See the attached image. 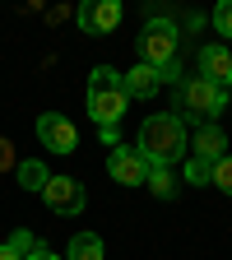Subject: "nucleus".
<instances>
[{
	"label": "nucleus",
	"instance_id": "4be33fe9",
	"mask_svg": "<svg viewBox=\"0 0 232 260\" xmlns=\"http://www.w3.org/2000/svg\"><path fill=\"white\" fill-rule=\"evenodd\" d=\"M0 260H23V255H19V251H14L10 242H0Z\"/></svg>",
	"mask_w": 232,
	"mask_h": 260
},
{
	"label": "nucleus",
	"instance_id": "412c9836",
	"mask_svg": "<svg viewBox=\"0 0 232 260\" xmlns=\"http://www.w3.org/2000/svg\"><path fill=\"white\" fill-rule=\"evenodd\" d=\"M103 144H107V149H121V135H116V125H103Z\"/></svg>",
	"mask_w": 232,
	"mask_h": 260
},
{
	"label": "nucleus",
	"instance_id": "f8f14e48",
	"mask_svg": "<svg viewBox=\"0 0 232 260\" xmlns=\"http://www.w3.org/2000/svg\"><path fill=\"white\" fill-rule=\"evenodd\" d=\"M65 260H103V237H97V233H75Z\"/></svg>",
	"mask_w": 232,
	"mask_h": 260
},
{
	"label": "nucleus",
	"instance_id": "a211bd4d",
	"mask_svg": "<svg viewBox=\"0 0 232 260\" xmlns=\"http://www.w3.org/2000/svg\"><path fill=\"white\" fill-rule=\"evenodd\" d=\"M23 260H60V255H56V251H51L47 242H38V246H32V251H28Z\"/></svg>",
	"mask_w": 232,
	"mask_h": 260
},
{
	"label": "nucleus",
	"instance_id": "6ab92c4d",
	"mask_svg": "<svg viewBox=\"0 0 232 260\" xmlns=\"http://www.w3.org/2000/svg\"><path fill=\"white\" fill-rule=\"evenodd\" d=\"M5 168H19V162H14V144L0 140V172H5Z\"/></svg>",
	"mask_w": 232,
	"mask_h": 260
},
{
	"label": "nucleus",
	"instance_id": "6e6552de",
	"mask_svg": "<svg viewBox=\"0 0 232 260\" xmlns=\"http://www.w3.org/2000/svg\"><path fill=\"white\" fill-rule=\"evenodd\" d=\"M107 172H112V181H121V186H144L149 181V162L140 158V149H112L107 153Z\"/></svg>",
	"mask_w": 232,
	"mask_h": 260
},
{
	"label": "nucleus",
	"instance_id": "4468645a",
	"mask_svg": "<svg viewBox=\"0 0 232 260\" xmlns=\"http://www.w3.org/2000/svg\"><path fill=\"white\" fill-rule=\"evenodd\" d=\"M149 190L158 195V200H172V195H177V181H172V172H168V168H149Z\"/></svg>",
	"mask_w": 232,
	"mask_h": 260
},
{
	"label": "nucleus",
	"instance_id": "39448f33",
	"mask_svg": "<svg viewBox=\"0 0 232 260\" xmlns=\"http://www.w3.org/2000/svg\"><path fill=\"white\" fill-rule=\"evenodd\" d=\"M42 200H47V209H51V214L75 218V214H84L88 195H84V186H79L75 177H51V181H47V190H42Z\"/></svg>",
	"mask_w": 232,
	"mask_h": 260
},
{
	"label": "nucleus",
	"instance_id": "20e7f679",
	"mask_svg": "<svg viewBox=\"0 0 232 260\" xmlns=\"http://www.w3.org/2000/svg\"><path fill=\"white\" fill-rule=\"evenodd\" d=\"M140 65H149V70H168V65H177V51H181V32L172 19H149L140 28Z\"/></svg>",
	"mask_w": 232,
	"mask_h": 260
},
{
	"label": "nucleus",
	"instance_id": "dca6fc26",
	"mask_svg": "<svg viewBox=\"0 0 232 260\" xmlns=\"http://www.w3.org/2000/svg\"><path fill=\"white\" fill-rule=\"evenodd\" d=\"M209 181H214L223 195H232V153H223V158L214 162V177H209Z\"/></svg>",
	"mask_w": 232,
	"mask_h": 260
},
{
	"label": "nucleus",
	"instance_id": "9d476101",
	"mask_svg": "<svg viewBox=\"0 0 232 260\" xmlns=\"http://www.w3.org/2000/svg\"><path fill=\"white\" fill-rule=\"evenodd\" d=\"M223 149H227L223 125H200V130H195V140H190V158H205V162H218Z\"/></svg>",
	"mask_w": 232,
	"mask_h": 260
},
{
	"label": "nucleus",
	"instance_id": "7ed1b4c3",
	"mask_svg": "<svg viewBox=\"0 0 232 260\" xmlns=\"http://www.w3.org/2000/svg\"><path fill=\"white\" fill-rule=\"evenodd\" d=\"M223 107H227V88H218V84H209V79H200V75L177 84V112H186V121L214 125V121L223 116Z\"/></svg>",
	"mask_w": 232,
	"mask_h": 260
},
{
	"label": "nucleus",
	"instance_id": "f257e3e1",
	"mask_svg": "<svg viewBox=\"0 0 232 260\" xmlns=\"http://www.w3.org/2000/svg\"><path fill=\"white\" fill-rule=\"evenodd\" d=\"M140 158L149 168H172V162L186 158V121L177 112H158L140 125Z\"/></svg>",
	"mask_w": 232,
	"mask_h": 260
},
{
	"label": "nucleus",
	"instance_id": "aec40b11",
	"mask_svg": "<svg viewBox=\"0 0 232 260\" xmlns=\"http://www.w3.org/2000/svg\"><path fill=\"white\" fill-rule=\"evenodd\" d=\"M10 246H14V251H19V255H28V251H32V246H38V242H32V237H28V233H14V237H10Z\"/></svg>",
	"mask_w": 232,
	"mask_h": 260
},
{
	"label": "nucleus",
	"instance_id": "f03ea898",
	"mask_svg": "<svg viewBox=\"0 0 232 260\" xmlns=\"http://www.w3.org/2000/svg\"><path fill=\"white\" fill-rule=\"evenodd\" d=\"M130 107V98L121 88V70H112V65H93L88 75V112L97 125H116Z\"/></svg>",
	"mask_w": 232,
	"mask_h": 260
},
{
	"label": "nucleus",
	"instance_id": "0eeeda50",
	"mask_svg": "<svg viewBox=\"0 0 232 260\" xmlns=\"http://www.w3.org/2000/svg\"><path fill=\"white\" fill-rule=\"evenodd\" d=\"M75 23L84 32H93V38H103V32H112L121 23V0H84L75 10Z\"/></svg>",
	"mask_w": 232,
	"mask_h": 260
},
{
	"label": "nucleus",
	"instance_id": "9b49d317",
	"mask_svg": "<svg viewBox=\"0 0 232 260\" xmlns=\"http://www.w3.org/2000/svg\"><path fill=\"white\" fill-rule=\"evenodd\" d=\"M121 88H125V98H153L162 84H158V70H149V65H135V70H125V75H121Z\"/></svg>",
	"mask_w": 232,
	"mask_h": 260
},
{
	"label": "nucleus",
	"instance_id": "ddd939ff",
	"mask_svg": "<svg viewBox=\"0 0 232 260\" xmlns=\"http://www.w3.org/2000/svg\"><path fill=\"white\" fill-rule=\"evenodd\" d=\"M14 177H19V186H23V190H47V181H51V172L42 168L38 158H23L19 168H14Z\"/></svg>",
	"mask_w": 232,
	"mask_h": 260
},
{
	"label": "nucleus",
	"instance_id": "423d86ee",
	"mask_svg": "<svg viewBox=\"0 0 232 260\" xmlns=\"http://www.w3.org/2000/svg\"><path fill=\"white\" fill-rule=\"evenodd\" d=\"M38 140H42V149H51V153H75V149H79V130L65 121L60 112H42V116H38Z\"/></svg>",
	"mask_w": 232,
	"mask_h": 260
},
{
	"label": "nucleus",
	"instance_id": "f3484780",
	"mask_svg": "<svg viewBox=\"0 0 232 260\" xmlns=\"http://www.w3.org/2000/svg\"><path fill=\"white\" fill-rule=\"evenodd\" d=\"M214 28H218V38H232V0H223L214 10Z\"/></svg>",
	"mask_w": 232,
	"mask_h": 260
},
{
	"label": "nucleus",
	"instance_id": "2eb2a0df",
	"mask_svg": "<svg viewBox=\"0 0 232 260\" xmlns=\"http://www.w3.org/2000/svg\"><path fill=\"white\" fill-rule=\"evenodd\" d=\"M209 177H214V162H205V158H186V181H190V186H209Z\"/></svg>",
	"mask_w": 232,
	"mask_h": 260
},
{
	"label": "nucleus",
	"instance_id": "1a4fd4ad",
	"mask_svg": "<svg viewBox=\"0 0 232 260\" xmlns=\"http://www.w3.org/2000/svg\"><path fill=\"white\" fill-rule=\"evenodd\" d=\"M200 79H209V84H218V88L232 84V51H227L223 42L200 47Z\"/></svg>",
	"mask_w": 232,
	"mask_h": 260
}]
</instances>
